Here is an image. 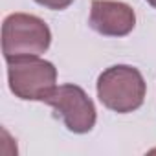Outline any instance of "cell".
<instances>
[{
	"label": "cell",
	"mask_w": 156,
	"mask_h": 156,
	"mask_svg": "<svg viewBox=\"0 0 156 156\" xmlns=\"http://www.w3.org/2000/svg\"><path fill=\"white\" fill-rule=\"evenodd\" d=\"M98 98L112 112L129 114L138 110L147 94L145 79L138 68L129 64H114L98 77Z\"/></svg>",
	"instance_id": "6da1fadb"
},
{
	"label": "cell",
	"mask_w": 156,
	"mask_h": 156,
	"mask_svg": "<svg viewBox=\"0 0 156 156\" xmlns=\"http://www.w3.org/2000/svg\"><path fill=\"white\" fill-rule=\"evenodd\" d=\"M8 61L9 90L24 101H44L57 87V68L39 55H20Z\"/></svg>",
	"instance_id": "7a4b0ae2"
},
{
	"label": "cell",
	"mask_w": 156,
	"mask_h": 156,
	"mask_svg": "<svg viewBox=\"0 0 156 156\" xmlns=\"http://www.w3.org/2000/svg\"><path fill=\"white\" fill-rule=\"evenodd\" d=\"M51 44L48 24L30 13H11L2 24V51L6 59L41 55Z\"/></svg>",
	"instance_id": "3957f363"
},
{
	"label": "cell",
	"mask_w": 156,
	"mask_h": 156,
	"mask_svg": "<svg viewBox=\"0 0 156 156\" xmlns=\"http://www.w3.org/2000/svg\"><path fill=\"white\" fill-rule=\"evenodd\" d=\"M44 103L57 112L64 127L73 134H87L96 125V105L88 94L77 85L55 87L44 98Z\"/></svg>",
	"instance_id": "277c9868"
},
{
	"label": "cell",
	"mask_w": 156,
	"mask_h": 156,
	"mask_svg": "<svg viewBox=\"0 0 156 156\" xmlns=\"http://www.w3.org/2000/svg\"><path fill=\"white\" fill-rule=\"evenodd\" d=\"M88 24L105 37H125L136 26L134 9L119 0H94Z\"/></svg>",
	"instance_id": "5b68a950"
},
{
	"label": "cell",
	"mask_w": 156,
	"mask_h": 156,
	"mask_svg": "<svg viewBox=\"0 0 156 156\" xmlns=\"http://www.w3.org/2000/svg\"><path fill=\"white\" fill-rule=\"evenodd\" d=\"M37 4L48 8V9H53V11H61V9H66L73 0H35Z\"/></svg>",
	"instance_id": "8992f818"
},
{
	"label": "cell",
	"mask_w": 156,
	"mask_h": 156,
	"mask_svg": "<svg viewBox=\"0 0 156 156\" xmlns=\"http://www.w3.org/2000/svg\"><path fill=\"white\" fill-rule=\"evenodd\" d=\"M147 2H149V4H151L152 8H156V0H147Z\"/></svg>",
	"instance_id": "52a82bcc"
}]
</instances>
